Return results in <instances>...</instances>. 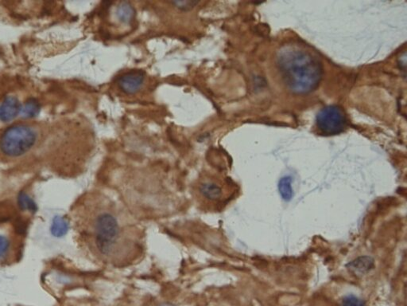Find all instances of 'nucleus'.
Segmentation results:
<instances>
[{"instance_id": "obj_12", "label": "nucleus", "mask_w": 407, "mask_h": 306, "mask_svg": "<svg viewBox=\"0 0 407 306\" xmlns=\"http://www.w3.org/2000/svg\"><path fill=\"white\" fill-rule=\"evenodd\" d=\"M67 229H68V224L63 220V218H57L56 221L53 222L52 232L54 236H62L66 232Z\"/></svg>"}, {"instance_id": "obj_16", "label": "nucleus", "mask_w": 407, "mask_h": 306, "mask_svg": "<svg viewBox=\"0 0 407 306\" xmlns=\"http://www.w3.org/2000/svg\"><path fill=\"white\" fill-rule=\"evenodd\" d=\"M158 306H175L173 305V304H169V303H164V304H160V305Z\"/></svg>"}, {"instance_id": "obj_9", "label": "nucleus", "mask_w": 407, "mask_h": 306, "mask_svg": "<svg viewBox=\"0 0 407 306\" xmlns=\"http://www.w3.org/2000/svg\"><path fill=\"white\" fill-rule=\"evenodd\" d=\"M117 17L124 23H131L135 17V8L128 2L121 3L117 8Z\"/></svg>"}, {"instance_id": "obj_4", "label": "nucleus", "mask_w": 407, "mask_h": 306, "mask_svg": "<svg viewBox=\"0 0 407 306\" xmlns=\"http://www.w3.org/2000/svg\"><path fill=\"white\" fill-rule=\"evenodd\" d=\"M193 197L198 208L205 212L219 211L227 201L222 186L210 176L198 180L193 188Z\"/></svg>"}, {"instance_id": "obj_15", "label": "nucleus", "mask_w": 407, "mask_h": 306, "mask_svg": "<svg viewBox=\"0 0 407 306\" xmlns=\"http://www.w3.org/2000/svg\"><path fill=\"white\" fill-rule=\"evenodd\" d=\"M20 205L23 207V209H27V210H34L36 209L35 203H33L30 198L27 195L22 194L20 195Z\"/></svg>"}, {"instance_id": "obj_3", "label": "nucleus", "mask_w": 407, "mask_h": 306, "mask_svg": "<svg viewBox=\"0 0 407 306\" xmlns=\"http://www.w3.org/2000/svg\"><path fill=\"white\" fill-rule=\"evenodd\" d=\"M35 128L27 124L9 127L0 137V149L9 157H19L31 149L37 141Z\"/></svg>"}, {"instance_id": "obj_14", "label": "nucleus", "mask_w": 407, "mask_h": 306, "mask_svg": "<svg viewBox=\"0 0 407 306\" xmlns=\"http://www.w3.org/2000/svg\"><path fill=\"white\" fill-rule=\"evenodd\" d=\"M342 306H366L365 302L353 295L345 296L343 299Z\"/></svg>"}, {"instance_id": "obj_11", "label": "nucleus", "mask_w": 407, "mask_h": 306, "mask_svg": "<svg viewBox=\"0 0 407 306\" xmlns=\"http://www.w3.org/2000/svg\"><path fill=\"white\" fill-rule=\"evenodd\" d=\"M292 179L290 176H285L279 180L278 183V190L279 193L284 200H291L293 197V189H292Z\"/></svg>"}, {"instance_id": "obj_6", "label": "nucleus", "mask_w": 407, "mask_h": 306, "mask_svg": "<svg viewBox=\"0 0 407 306\" xmlns=\"http://www.w3.org/2000/svg\"><path fill=\"white\" fill-rule=\"evenodd\" d=\"M144 79V74L141 71H132L119 78L118 86L125 94H134L141 89Z\"/></svg>"}, {"instance_id": "obj_10", "label": "nucleus", "mask_w": 407, "mask_h": 306, "mask_svg": "<svg viewBox=\"0 0 407 306\" xmlns=\"http://www.w3.org/2000/svg\"><path fill=\"white\" fill-rule=\"evenodd\" d=\"M41 106L39 102L36 99L31 98L29 99L25 105L22 108V116L24 118H33L40 113Z\"/></svg>"}, {"instance_id": "obj_1", "label": "nucleus", "mask_w": 407, "mask_h": 306, "mask_svg": "<svg viewBox=\"0 0 407 306\" xmlns=\"http://www.w3.org/2000/svg\"><path fill=\"white\" fill-rule=\"evenodd\" d=\"M76 225L84 250L101 264L128 267L144 255L143 228L124 205L104 194L82 199Z\"/></svg>"}, {"instance_id": "obj_2", "label": "nucleus", "mask_w": 407, "mask_h": 306, "mask_svg": "<svg viewBox=\"0 0 407 306\" xmlns=\"http://www.w3.org/2000/svg\"><path fill=\"white\" fill-rule=\"evenodd\" d=\"M278 69L289 90L306 94L318 88L323 75V67L315 56L300 48H284L277 58Z\"/></svg>"}, {"instance_id": "obj_7", "label": "nucleus", "mask_w": 407, "mask_h": 306, "mask_svg": "<svg viewBox=\"0 0 407 306\" xmlns=\"http://www.w3.org/2000/svg\"><path fill=\"white\" fill-rule=\"evenodd\" d=\"M21 105L19 100L13 96H9L4 99L0 105V121H12L21 111Z\"/></svg>"}, {"instance_id": "obj_5", "label": "nucleus", "mask_w": 407, "mask_h": 306, "mask_svg": "<svg viewBox=\"0 0 407 306\" xmlns=\"http://www.w3.org/2000/svg\"><path fill=\"white\" fill-rule=\"evenodd\" d=\"M317 126L326 136L341 133L347 127L345 112L336 105L324 108L317 116Z\"/></svg>"}, {"instance_id": "obj_13", "label": "nucleus", "mask_w": 407, "mask_h": 306, "mask_svg": "<svg viewBox=\"0 0 407 306\" xmlns=\"http://www.w3.org/2000/svg\"><path fill=\"white\" fill-rule=\"evenodd\" d=\"M171 3L176 8L181 10L183 12L189 11V10L192 9V8L196 7V5L199 4L198 1H193V0H188H188H185V1H173V2Z\"/></svg>"}, {"instance_id": "obj_8", "label": "nucleus", "mask_w": 407, "mask_h": 306, "mask_svg": "<svg viewBox=\"0 0 407 306\" xmlns=\"http://www.w3.org/2000/svg\"><path fill=\"white\" fill-rule=\"evenodd\" d=\"M374 259L371 257H360L347 265L348 270L356 274H364L374 267Z\"/></svg>"}]
</instances>
